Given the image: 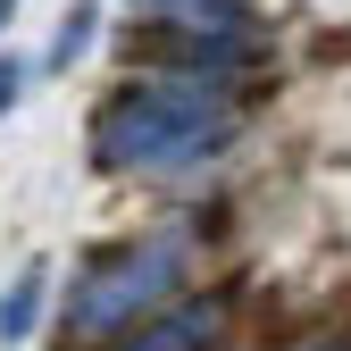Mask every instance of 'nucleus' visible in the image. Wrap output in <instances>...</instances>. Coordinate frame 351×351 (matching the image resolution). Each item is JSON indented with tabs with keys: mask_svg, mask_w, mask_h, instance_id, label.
<instances>
[{
	"mask_svg": "<svg viewBox=\"0 0 351 351\" xmlns=\"http://www.w3.org/2000/svg\"><path fill=\"white\" fill-rule=\"evenodd\" d=\"M226 318H234V301H226V293H176L167 310L134 318L125 335H109V343H93V351H217Z\"/></svg>",
	"mask_w": 351,
	"mask_h": 351,
	"instance_id": "obj_3",
	"label": "nucleus"
},
{
	"mask_svg": "<svg viewBox=\"0 0 351 351\" xmlns=\"http://www.w3.org/2000/svg\"><path fill=\"white\" fill-rule=\"evenodd\" d=\"M9 17H17V0H0V34H9Z\"/></svg>",
	"mask_w": 351,
	"mask_h": 351,
	"instance_id": "obj_9",
	"label": "nucleus"
},
{
	"mask_svg": "<svg viewBox=\"0 0 351 351\" xmlns=\"http://www.w3.org/2000/svg\"><path fill=\"white\" fill-rule=\"evenodd\" d=\"M301 351H351V335H326V343H301Z\"/></svg>",
	"mask_w": 351,
	"mask_h": 351,
	"instance_id": "obj_8",
	"label": "nucleus"
},
{
	"mask_svg": "<svg viewBox=\"0 0 351 351\" xmlns=\"http://www.w3.org/2000/svg\"><path fill=\"white\" fill-rule=\"evenodd\" d=\"M42 301H51V276H42V268H17V285L0 293V343H34Z\"/></svg>",
	"mask_w": 351,
	"mask_h": 351,
	"instance_id": "obj_5",
	"label": "nucleus"
},
{
	"mask_svg": "<svg viewBox=\"0 0 351 351\" xmlns=\"http://www.w3.org/2000/svg\"><path fill=\"white\" fill-rule=\"evenodd\" d=\"M243 134L234 93H209L184 75H125L93 109V167L101 176H193L226 159Z\"/></svg>",
	"mask_w": 351,
	"mask_h": 351,
	"instance_id": "obj_1",
	"label": "nucleus"
},
{
	"mask_svg": "<svg viewBox=\"0 0 351 351\" xmlns=\"http://www.w3.org/2000/svg\"><path fill=\"white\" fill-rule=\"evenodd\" d=\"M134 17H259L251 0H134Z\"/></svg>",
	"mask_w": 351,
	"mask_h": 351,
	"instance_id": "obj_6",
	"label": "nucleus"
},
{
	"mask_svg": "<svg viewBox=\"0 0 351 351\" xmlns=\"http://www.w3.org/2000/svg\"><path fill=\"white\" fill-rule=\"evenodd\" d=\"M25 84H34V59H17V51H0V117H9V109L25 101Z\"/></svg>",
	"mask_w": 351,
	"mask_h": 351,
	"instance_id": "obj_7",
	"label": "nucleus"
},
{
	"mask_svg": "<svg viewBox=\"0 0 351 351\" xmlns=\"http://www.w3.org/2000/svg\"><path fill=\"white\" fill-rule=\"evenodd\" d=\"M184 268H193V226H151V234H125L109 251H93L75 268L67 301H59V326L75 343H109L125 335L134 318L167 310L176 293H184Z\"/></svg>",
	"mask_w": 351,
	"mask_h": 351,
	"instance_id": "obj_2",
	"label": "nucleus"
},
{
	"mask_svg": "<svg viewBox=\"0 0 351 351\" xmlns=\"http://www.w3.org/2000/svg\"><path fill=\"white\" fill-rule=\"evenodd\" d=\"M93 42H101V9H93V0H75V9L51 25V51L34 59V75H67L84 51H93Z\"/></svg>",
	"mask_w": 351,
	"mask_h": 351,
	"instance_id": "obj_4",
	"label": "nucleus"
}]
</instances>
